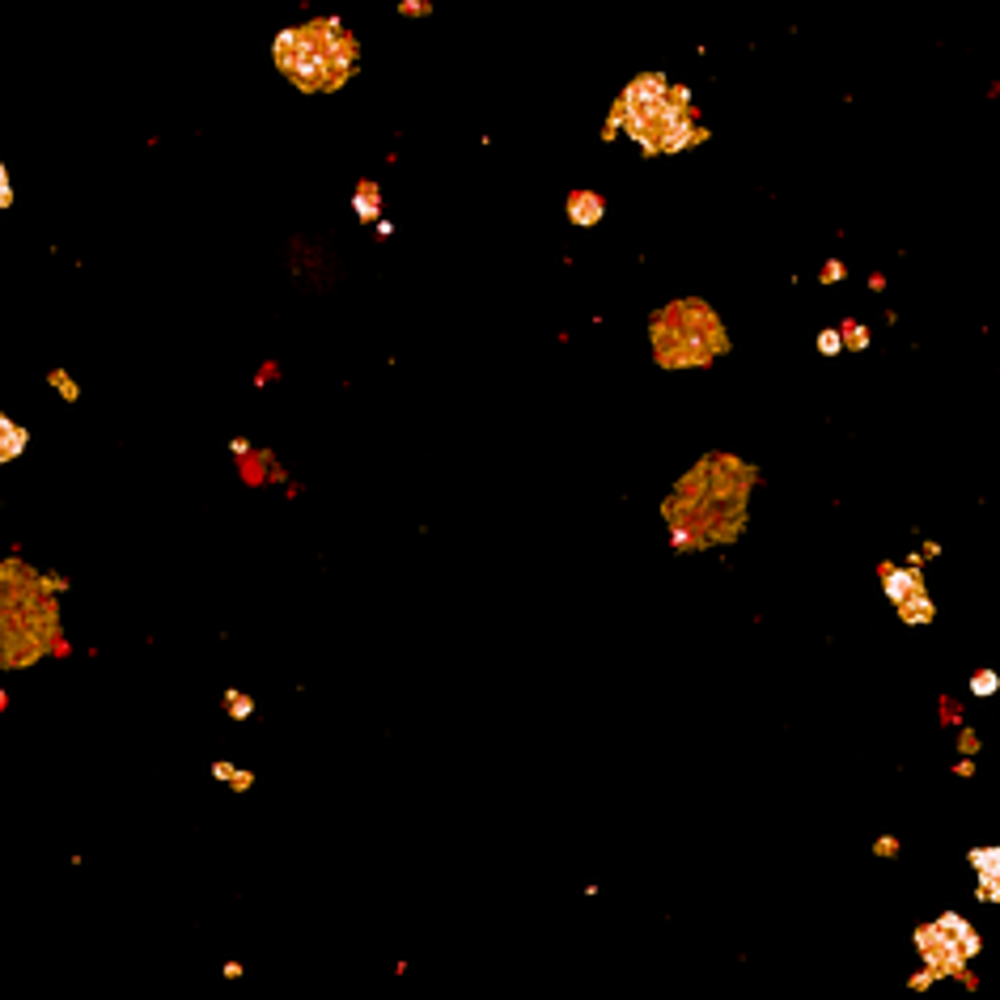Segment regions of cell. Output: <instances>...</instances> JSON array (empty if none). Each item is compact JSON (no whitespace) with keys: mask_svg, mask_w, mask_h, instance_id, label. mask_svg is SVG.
Here are the masks:
<instances>
[{"mask_svg":"<svg viewBox=\"0 0 1000 1000\" xmlns=\"http://www.w3.org/2000/svg\"><path fill=\"white\" fill-rule=\"evenodd\" d=\"M755 467L734 454H708L678 479L662 500V517L670 526L674 551H708L717 543H734L746 530V505L755 488Z\"/></svg>","mask_w":1000,"mask_h":1000,"instance_id":"obj_1","label":"cell"},{"mask_svg":"<svg viewBox=\"0 0 1000 1000\" xmlns=\"http://www.w3.org/2000/svg\"><path fill=\"white\" fill-rule=\"evenodd\" d=\"M47 573H34L26 560L0 564V666L26 670L39 657H64L68 645L60 636V606Z\"/></svg>","mask_w":1000,"mask_h":1000,"instance_id":"obj_2","label":"cell"},{"mask_svg":"<svg viewBox=\"0 0 1000 1000\" xmlns=\"http://www.w3.org/2000/svg\"><path fill=\"white\" fill-rule=\"evenodd\" d=\"M611 119L623 123L640 153H683L708 140V128L691 106V89L674 85L666 73H640L623 85L611 106Z\"/></svg>","mask_w":1000,"mask_h":1000,"instance_id":"obj_3","label":"cell"},{"mask_svg":"<svg viewBox=\"0 0 1000 1000\" xmlns=\"http://www.w3.org/2000/svg\"><path fill=\"white\" fill-rule=\"evenodd\" d=\"M272 60L301 94H335L361 68V43L339 17H310L272 39Z\"/></svg>","mask_w":1000,"mask_h":1000,"instance_id":"obj_4","label":"cell"},{"mask_svg":"<svg viewBox=\"0 0 1000 1000\" xmlns=\"http://www.w3.org/2000/svg\"><path fill=\"white\" fill-rule=\"evenodd\" d=\"M649 344L662 369H704L729 352V331L708 301L678 297L649 318Z\"/></svg>","mask_w":1000,"mask_h":1000,"instance_id":"obj_5","label":"cell"},{"mask_svg":"<svg viewBox=\"0 0 1000 1000\" xmlns=\"http://www.w3.org/2000/svg\"><path fill=\"white\" fill-rule=\"evenodd\" d=\"M916 950L924 954V967H928V975H933V979L958 975L979 954V933L962 916L945 912L937 924L916 928Z\"/></svg>","mask_w":1000,"mask_h":1000,"instance_id":"obj_6","label":"cell"},{"mask_svg":"<svg viewBox=\"0 0 1000 1000\" xmlns=\"http://www.w3.org/2000/svg\"><path fill=\"white\" fill-rule=\"evenodd\" d=\"M564 212H568V225H577V229H594V225H602V217H606V200H602L598 191L577 187V191H568Z\"/></svg>","mask_w":1000,"mask_h":1000,"instance_id":"obj_7","label":"cell"},{"mask_svg":"<svg viewBox=\"0 0 1000 1000\" xmlns=\"http://www.w3.org/2000/svg\"><path fill=\"white\" fill-rule=\"evenodd\" d=\"M971 865L979 873V899L1000 903V848H975Z\"/></svg>","mask_w":1000,"mask_h":1000,"instance_id":"obj_8","label":"cell"},{"mask_svg":"<svg viewBox=\"0 0 1000 1000\" xmlns=\"http://www.w3.org/2000/svg\"><path fill=\"white\" fill-rule=\"evenodd\" d=\"M882 589H886V598L899 606V602H907L912 594H920L924 581H920V573H916V564H907V568L882 564Z\"/></svg>","mask_w":1000,"mask_h":1000,"instance_id":"obj_9","label":"cell"},{"mask_svg":"<svg viewBox=\"0 0 1000 1000\" xmlns=\"http://www.w3.org/2000/svg\"><path fill=\"white\" fill-rule=\"evenodd\" d=\"M352 212H356V221H365V225H378L382 221V187L373 183V178H361V183H356Z\"/></svg>","mask_w":1000,"mask_h":1000,"instance_id":"obj_10","label":"cell"},{"mask_svg":"<svg viewBox=\"0 0 1000 1000\" xmlns=\"http://www.w3.org/2000/svg\"><path fill=\"white\" fill-rule=\"evenodd\" d=\"M26 445H30V428L26 424H17L13 416H0V462H17L26 454Z\"/></svg>","mask_w":1000,"mask_h":1000,"instance_id":"obj_11","label":"cell"},{"mask_svg":"<svg viewBox=\"0 0 1000 1000\" xmlns=\"http://www.w3.org/2000/svg\"><path fill=\"white\" fill-rule=\"evenodd\" d=\"M933 615H937V606H933V598H928V589H920V594L899 602V619L903 623H933Z\"/></svg>","mask_w":1000,"mask_h":1000,"instance_id":"obj_12","label":"cell"},{"mask_svg":"<svg viewBox=\"0 0 1000 1000\" xmlns=\"http://www.w3.org/2000/svg\"><path fill=\"white\" fill-rule=\"evenodd\" d=\"M255 695H246V691H238V687H229L225 691V712H229V717H234V721H246V717H255Z\"/></svg>","mask_w":1000,"mask_h":1000,"instance_id":"obj_13","label":"cell"},{"mask_svg":"<svg viewBox=\"0 0 1000 1000\" xmlns=\"http://www.w3.org/2000/svg\"><path fill=\"white\" fill-rule=\"evenodd\" d=\"M47 386L56 390L64 403H77V399H81V386L73 382V373H68V369H51V373H47Z\"/></svg>","mask_w":1000,"mask_h":1000,"instance_id":"obj_14","label":"cell"},{"mask_svg":"<svg viewBox=\"0 0 1000 1000\" xmlns=\"http://www.w3.org/2000/svg\"><path fill=\"white\" fill-rule=\"evenodd\" d=\"M839 331H844V348H852V352H865V348H869V327H861V323H844Z\"/></svg>","mask_w":1000,"mask_h":1000,"instance_id":"obj_15","label":"cell"},{"mask_svg":"<svg viewBox=\"0 0 1000 1000\" xmlns=\"http://www.w3.org/2000/svg\"><path fill=\"white\" fill-rule=\"evenodd\" d=\"M818 352H823V356H839V352H844V331H818Z\"/></svg>","mask_w":1000,"mask_h":1000,"instance_id":"obj_16","label":"cell"},{"mask_svg":"<svg viewBox=\"0 0 1000 1000\" xmlns=\"http://www.w3.org/2000/svg\"><path fill=\"white\" fill-rule=\"evenodd\" d=\"M996 687H1000V678H996L992 670H979V674L971 678V691H975V695H996Z\"/></svg>","mask_w":1000,"mask_h":1000,"instance_id":"obj_17","label":"cell"},{"mask_svg":"<svg viewBox=\"0 0 1000 1000\" xmlns=\"http://www.w3.org/2000/svg\"><path fill=\"white\" fill-rule=\"evenodd\" d=\"M433 0H399V17H428Z\"/></svg>","mask_w":1000,"mask_h":1000,"instance_id":"obj_18","label":"cell"},{"mask_svg":"<svg viewBox=\"0 0 1000 1000\" xmlns=\"http://www.w3.org/2000/svg\"><path fill=\"white\" fill-rule=\"evenodd\" d=\"M238 772H242V767H234L229 759H217V763H212V780H221V784H234Z\"/></svg>","mask_w":1000,"mask_h":1000,"instance_id":"obj_19","label":"cell"},{"mask_svg":"<svg viewBox=\"0 0 1000 1000\" xmlns=\"http://www.w3.org/2000/svg\"><path fill=\"white\" fill-rule=\"evenodd\" d=\"M0 208H13V183H9V166H0Z\"/></svg>","mask_w":1000,"mask_h":1000,"instance_id":"obj_20","label":"cell"},{"mask_svg":"<svg viewBox=\"0 0 1000 1000\" xmlns=\"http://www.w3.org/2000/svg\"><path fill=\"white\" fill-rule=\"evenodd\" d=\"M873 852L886 856V861H895V856H899V839H895V835H882L878 844H873Z\"/></svg>","mask_w":1000,"mask_h":1000,"instance_id":"obj_21","label":"cell"},{"mask_svg":"<svg viewBox=\"0 0 1000 1000\" xmlns=\"http://www.w3.org/2000/svg\"><path fill=\"white\" fill-rule=\"evenodd\" d=\"M229 789H234V793H250V789H255V772H246V767H242L238 780L229 784Z\"/></svg>","mask_w":1000,"mask_h":1000,"instance_id":"obj_22","label":"cell"},{"mask_svg":"<svg viewBox=\"0 0 1000 1000\" xmlns=\"http://www.w3.org/2000/svg\"><path fill=\"white\" fill-rule=\"evenodd\" d=\"M229 454H234L238 462H246L250 454H255V450H250V441H242V437H234V441H229Z\"/></svg>","mask_w":1000,"mask_h":1000,"instance_id":"obj_23","label":"cell"},{"mask_svg":"<svg viewBox=\"0 0 1000 1000\" xmlns=\"http://www.w3.org/2000/svg\"><path fill=\"white\" fill-rule=\"evenodd\" d=\"M839 276H844V263L831 259V263L823 267V284H839Z\"/></svg>","mask_w":1000,"mask_h":1000,"instance_id":"obj_24","label":"cell"},{"mask_svg":"<svg viewBox=\"0 0 1000 1000\" xmlns=\"http://www.w3.org/2000/svg\"><path fill=\"white\" fill-rule=\"evenodd\" d=\"M221 975H225V979H242V975H246V967H242V962H238V958H229V962H225V967H221Z\"/></svg>","mask_w":1000,"mask_h":1000,"instance_id":"obj_25","label":"cell"},{"mask_svg":"<svg viewBox=\"0 0 1000 1000\" xmlns=\"http://www.w3.org/2000/svg\"><path fill=\"white\" fill-rule=\"evenodd\" d=\"M373 229H378V238H390V234H395V221H386V217H382V221L373 225Z\"/></svg>","mask_w":1000,"mask_h":1000,"instance_id":"obj_26","label":"cell"},{"mask_svg":"<svg viewBox=\"0 0 1000 1000\" xmlns=\"http://www.w3.org/2000/svg\"><path fill=\"white\" fill-rule=\"evenodd\" d=\"M928 984H933V975H928V971H924V975H912V988H916V992L928 988Z\"/></svg>","mask_w":1000,"mask_h":1000,"instance_id":"obj_27","label":"cell"}]
</instances>
